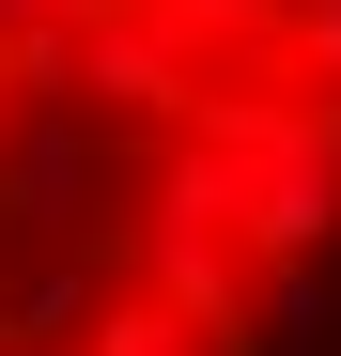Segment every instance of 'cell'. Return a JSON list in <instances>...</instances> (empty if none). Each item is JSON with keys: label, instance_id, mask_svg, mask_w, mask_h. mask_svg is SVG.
<instances>
[{"label": "cell", "instance_id": "6da1fadb", "mask_svg": "<svg viewBox=\"0 0 341 356\" xmlns=\"http://www.w3.org/2000/svg\"><path fill=\"white\" fill-rule=\"evenodd\" d=\"M341 325V0H0V356H310Z\"/></svg>", "mask_w": 341, "mask_h": 356}]
</instances>
